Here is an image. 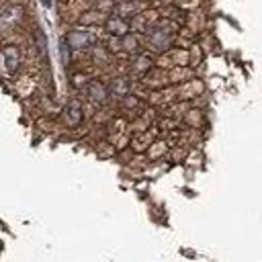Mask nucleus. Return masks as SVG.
Masks as SVG:
<instances>
[{"label": "nucleus", "mask_w": 262, "mask_h": 262, "mask_svg": "<svg viewBox=\"0 0 262 262\" xmlns=\"http://www.w3.org/2000/svg\"><path fill=\"white\" fill-rule=\"evenodd\" d=\"M174 41V29L172 25H168L166 20H158L151 29H149V37H147V43L154 51H164L170 47V43Z\"/></svg>", "instance_id": "f257e3e1"}, {"label": "nucleus", "mask_w": 262, "mask_h": 262, "mask_svg": "<svg viewBox=\"0 0 262 262\" xmlns=\"http://www.w3.org/2000/svg\"><path fill=\"white\" fill-rule=\"evenodd\" d=\"M84 94H86V98H88L92 104L104 106V104L108 102L111 90H108V86H106L104 82H100V80H88V82L84 84Z\"/></svg>", "instance_id": "f03ea898"}, {"label": "nucleus", "mask_w": 262, "mask_h": 262, "mask_svg": "<svg viewBox=\"0 0 262 262\" xmlns=\"http://www.w3.org/2000/svg\"><path fill=\"white\" fill-rule=\"evenodd\" d=\"M66 43L70 49H90V47H94L96 37H94V33H90L86 29H74L66 35Z\"/></svg>", "instance_id": "7ed1b4c3"}, {"label": "nucleus", "mask_w": 262, "mask_h": 262, "mask_svg": "<svg viewBox=\"0 0 262 262\" xmlns=\"http://www.w3.org/2000/svg\"><path fill=\"white\" fill-rule=\"evenodd\" d=\"M61 119H63V125L68 127H78L84 119V111H82V104L80 100H70L61 113Z\"/></svg>", "instance_id": "20e7f679"}, {"label": "nucleus", "mask_w": 262, "mask_h": 262, "mask_svg": "<svg viewBox=\"0 0 262 262\" xmlns=\"http://www.w3.org/2000/svg\"><path fill=\"white\" fill-rule=\"evenodd\" d=\"M147 6L143 0H121L115 4V12L121 16V18H127V16H137L139 12H143Z\"/></svg>", "instance_id": "39448f33"}, {"label": "nucleus", "mask_w": 262, "mask_h": 262, "mask_svg": "<svg viewBox=\"0 0 262 262\" xmlns=\"http://www.w3.org/2000/svg\"><path fill=\"white\" fill-rule=\"evenodd\" d=\"M2 57H4V66H6V70H8L10 74H14V72L20 68L23 53H20V47H18V45H4Z\"/></svg>", "instance_id": "423d86ee"}, {"label": "nucleus", "mask_w": 262, "mask_h": 262, "mask_svg": "<svg viewBox=\"0 0 262 262\" xmlns=\"http://www.w3.org/2000/svg\"><path fill=\"white\" fill-rule=\"evenodd\" d=\"M104 27H106V31H108L113 37H125L127 31H129V23H127L125 18H121V16H111V18H106Z\"/></svg>", "instance_id": "0eeeda50"}, {"label": "nucleus", "mask_w": 262, "mask_h": 262, "mask_svg": "<svg viewBox=\"0 0 262 262\" xmlns=\"http://www.w3.org/2000/svg\"><path fill=\"white\" fill-rule=\"evenodd\" d=\"M106 18H108L106 12H102L98 8H92V10H88L80 16V23L82 25H98V23H106Z\"/></svg>", "instance_id": "6e6552de"}, {"label": "nucleus", "mask_w": 262, "mask_h": 262, "mask_svg": "<svg viewBox=\"0 0 262 262\" xmlns=\"http://www.w3.org/2000/svg\"><path fill=\"white\" fill-rule=\"evenodd\" d=\"M108 90L115 92V94L127 96V94H129V80H127V78H117V80H113V86H111Z\"/></svg>", "instance_id": "1a4fd4ad"}, {"label": "nucleus", "mask_w": 262, "mask_h": 262, "mask_svg": "<svg viewBox=\"0 0 262 262\" xmlns=\"http://www.w3.org/2000/svg\"><path fill=\"white\" fill-rule=\"evenodd\" d=\"M10 6V0H0V14Z\"/></svg>", "instance_id": "9d476101"}]
</instances>
